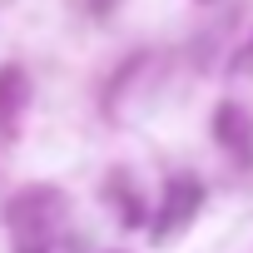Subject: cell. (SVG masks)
I'll return each instance as SVG.
<instances>
[{
  "label": "cell",
  "mask_w": 253,
  "mask_h": 253,
  "mask_svg": "<svg viewBox=\"0 0 253 253\" xmlns=\"http://www.w3.org/2000/svg\"><path fill=\"white\" fill-rule=\"evenodd\" d=\"M199 204H204V189H199V179H174V184L164 189V204H159L154 233H159V238L179 233V228H184V223L199 213Z\"/></svg>",
  "instance_id": "cell-1"
},
{
  "label": "cell",
  "mask_w": 253,
  "mask_h": 253,
  "mask_svg": "<svg viewBox=\"0 0 253 253\" xmlns=\"http://www.w3.org/2000/svg\"><path fill=\"white\" fill-rule=\"evenodd\" d=\"M213 134L248 164L253 159V124H248V114L238 109V104H218V114H213Z\"/></svg>",
  "instance_id": "cell-2"
},
{
  "label": "cell",
  "mask_w": 253,
  "mask_h": 253,
  "mask_svg": "<svg viewBox=\"0 0 253 253\" xmlns=\"http://www.w3.org/2000/svg\"><path fill=\"white\" fill-rule=\"evenodd\" d=\"M20 109H25V75L10 65V70H0V134H15Z\"/></svg>",
  "instance_id": "cell-3"
},
{
  "label": "cell",
  "mask_w": 253,
  "mask_h": 253,
  "mask_svg": "<svg viewBox=\"0 0 253 253\" xmlns=\"http://www.w3.org/2000/svg\"><path fill=\"white\" fill-rule=\"evenodd\" d=\"M238 70H248V75H253V40H248V50L238 55Z\"/></svg>",
  "instance_id": "cell-4"
}]
</instances>
